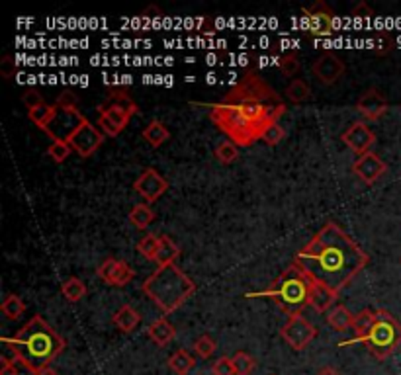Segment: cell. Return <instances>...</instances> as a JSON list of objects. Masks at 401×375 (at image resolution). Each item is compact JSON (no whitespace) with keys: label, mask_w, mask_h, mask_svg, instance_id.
Returning a JSON list of instances; mask_svg holds the SVG:
<instances>
[{"label":"cell","mask_w":401,"mask_h":375,"mask_svg":"<svg viewBox=\"0 0 401 375\" xmlns=\"http://www.w3.org/2000/svg\"><path fill=\"white\" fill-rule=\"evenodd\" d=\"M210 119L237 147H249L270 125L280 121L286 104L255 69H247L233 88L215 104H208Z\"/></svg>","instance_id":"obj_1"},{"label":"cell","mask_w":401,"mask_h":375,"mask_svg":"<svg viewBox=\"0 0 401 375\" xmlns=\"http://www.w3.org/2000/svg\"><path fill=\"white\" fill-rule=\"evenodd\" d=\"M370 256L335 221H327L306 246L296 252L294 264L307 280L341 293L368 266Z\"/></svg>","instance_id":"obj_2"},{"label":"cell","mask_w":401,"mask_h":375,"mask_svg":"<svg viewBox=\"0 0 401 375\" xmlns=\"http://www.w3.org/2000/svg\"><path fill=\"white\" fill-rule=\"evenodd\" d=\"M2 344L6 346V350L14 352L18 358L24 359L36 371H43L65 350L67 340L57 335L55 328L41 315H33L16 335L4 336Z\"/></svg>","instance_id":"obj_3"},{"label":"cell","mask_w":401,"mask_h":375,"mask_svg":"<svg viewBox=\"0 0 401 375\" xmlns=\"http://www.w3.org/2000/svg\"><path fill=\"white\" fill-rule=\"evenodd\" d=\"M141 289L166 317L196 293V283L176 264H165L157 266V270L143 281Z\"/></svg>","instance_id":"obj_4"},{"label":"cell","mask_w":401,"mask_h":375,"mask_svg":"<svg viewBox=\"0 0 401 375\" xmlns=\"http://www.w3.org/2000/svg\"><path fill=\"white\" fill-rule=\"evenodd\" d=\"M247 297H270L288 317H296L309 305V280L298 266L292 264L270 283V288L247 293Z\"/></svg>","instance_id":"obj_5"},{"label":"cell","mask_w":401,"mask_h":375,"mask_svg":"<svg viewBox=\"0 0 401 375\" xmlns=\"http://www.w3.org/2000/svg\"><path fill=\"white\" fill-rule=\"evenodd\" d=\"M362 344L374 358L384 362L401 346V322L390 311L378 309L374 322Z\"/></svg>","instance_id":"obj_6"},{"label":"cell","mask_w":401,"mask_h":375,"mask_svg":"<svg viewBox=\"0 0 401 375\" xmlns=\"http://www.w3.org/2000/svg\"><path fill=\"white\" fill-rule=\"evenodd\" d=\"M137 104L132 100V96L127 92H112L108 98L98 106V125L100 131L108 137H118L119 133L129 125V119L137 114Z\"/></svg>","instance_id":"obj_7"},{"label":"cell","mask_w":401,"mask_h":375,"mask_svg":"<svg viewBox=\"0 0 401 375\" xmlns=\"http://www.w3.org/2000/svg\"><path fill=\"white\" fill-rule=\"evenodd\" d=\"M87 121V117L82 116L79 106L75 104L69 94H63L59 100L53 104V112L41 127V131L48 133L53 141H65L69 143L75 133L79 131L82 124Z\"/></svg>","instance_id":"obj_8"},{"label":"cell","mask_w":401,"mask_h":375,"mask_svg":"<svg viewBox=\"0 0 401 375\" xmlns=\"http://www.w3.org/2000/svg\"><path fill=\"white\" fill-rule=\"evenodd\" d=\"M301 28L309 38H329L337 28V14L327 2H315L311 6L301 8Z\"/></svg>","instance_id":"obj_9"},{"label":"cell","mask_w":401,"mask_h":375,"mask_svg":"<svg viewBox=\"0 0 401 375\" xmlns=\"http://www.w3.org/2000/svg\"><path fill=\"white\" fill-rule=\"evenodd\" d=\"M280 336L292 350L301 352L314 342V338L317 336V328L306 317L296 315V317H288V320L284 322V327L280 328Z\"/></svg>","instance_id":"obj_10"},{"label":"cell","mask_w":401,"mask_h":375,"mask_svg":"<svg viewBox=\"0 0 401 375\" xmlns=\"http://www.w3.org/2000/svg\"><path fill=\"white\" fill-rule=\"evenodd\" d=\"M96 273L104 283H108L112 288H126L135 278L134 268L127 264L126 260H118V258H106L102 264L98 266Z\"/></svg>","instance_id":"obj_11"},{"label":"cell","mask_w":401,"mask_h":375,"mask_svg":"<svg viewBox=\"0 0 401 375\" xmlns=\"http://www.w3.org/2000/svg\"><path fill=\"white\" fill-rule=\"evenodd\" d=\"M311 72H314L315 78H317L321 85L331 86L343 78V75L346 72V67L341 57H337L335 53H329V51H325V53L319 55V57L314 61V65H311Z\"/></svg>","instance_id":"obj_12"},{"label":"cell","mask_w":401,"mask_h":375,"mask_svg":"<svg viewBox=\"0 0 401 375\" xmlns=\"http://www.w3.org/2000/svg\"><path fill=\"white\" fill-rule=\"evenodd\" d=\"M102 143L104 133L95 124H90L88 119L82 124L79 131L69 139V145L73 147V151L79 153V156H82V158H88V156L95 155L96 151L102 147Z\"/></svg>","instance_id":"obj_13"},{"label":"cell","mask_w":401,"mask_h":375,"mask_svg":"<svg viewBox=\"0 0 401 375\" xmlns=\"http://www.w3.org/2000/svg\"><path fill=\"white\" fill-rule=\"evenodd\" d=\"M134 190L141 195V197H145L149 203H155L161 195L166 194L169 182L161 176V172L149 166V168H145V170L137 176V180L134 182Z\"/></svg>","instance_id":"obj_14"},{"label":"cell","mask_w":401,"mask_h":375,"mask_svg":"<svg viewBox=\"0 0 401 375\" xmlns=\"http://www.w3.org/2000/svg\"><path fill=\"white\" fill-rule=\"evenodd\" d=\"M341 139L345 141V145L356 155H366L370 153V147L376 143V133L370 129L364 121H354L348 129H346Z\"/></svg>","instance_id":"obj_15"},{"label":"cell","mask_w":401,"mask_h":375,"mask_svg":"<svg viewBox=\"0 0 401 375\" xmlns=\"http://www.w3.org/2000/svg\"><path fill=\"white\" fill-rule=\"evenodd\" d=\"M387 170V164L376 155V153H366L360 155L353 163V172L356 174V178H360L364 184H376L378 180L382 178Z\"/></svg>","instance_id":"obj_16"},{"label":"cell","mask_w":401,"mask_h":375,"mask_svg":"<svg viewBox=\"0 0 401 375\" xmlns=\"http://www.w3.org/2000/svg\"><path fill=\"white\" fill-rule=\"evenodd\" d=\"M390 108L387 104V98L384 94L376 90V88H368L360 94V98L356 102V112L362 114V116L370 119V121H376L380 117L384 116L385 112Z\"/></svg>","instance_id":"obj_17"},{"label":"cell","mask_w":401,"mask_h":375,"mask_svg":"<svg viewBox=\"0 0 401 375\" xmlns=\"http://www.w3.org/2000/svg\"><path fill=\"white\" fill-rule=\"evenodd\" d=\"M337 299L338 293H335L333 289L321 286V283L309 281V307H314V311L327 312L335 307Z\"/></svg>","instance_id":"obj_18"},{"label":"cell","mask_w":401,"mask_h":375,"mask_svg":"<svg viewBox=\"0 0 401 375\" xmlns=\"http://www.w3.org/2000/svg\"><path fill=\"white\" fill-rule=\"evenodd\" d=\"M112 322H114L116 328L122 330V332H134L135 328H137V325L141 322V315H139L137 309L132 307V305H122L118 311L114 312Z\"/></svg>","instance_id":"obj_19"},{"label":"cell","mask_w":401,"mask_h":375,"mask_svg":"<svg viewBox=\"0 0 401 375\" xmlns=\"http://www.w3.org/2000/svg\"><path fill=\"white\" fill-rule=\"evenodd\" d=\"M374 317H376V311H372V309H362L360 312H356L353 322L354 338L353 340H346V342L343 340V342H338V346H351L353 342H362L366 338V335H368L370 327L374 322Z\"/></svg>","instance_id":"obj_20"},{"label":"cell","mask_w":401,"mask_h":375,"mask_svg":"<svg viewBox=\"0 0 401 375\" xmlns=\"http://www.w3.org/2000/svg\"><path fill=\"white\" fill-rule=\"evenodd\" d=\"M147 336H149L151 340L157 344V346H166V344H171L174 340L176 328L166 320V317H163V319H157L151 322L149 328H147Z\"/></svg>","instance_id":"obj_21"},{"label":"cell","mask_w":401,"mask_h":375,"mask_svg":"<svg viewBox=\"0 0 401 375\" xmlns=\"http://www.w3.org/2000/svg\"><path fill=\"white\" fill-rule=\"evenodd\" d=\"M327 325H329L333 330H337V332H345L346 328H353V322H354V315L348 309H346L345 305H335L333 309L327 311Z\"/></svg>","instance_id":"obj_22"},{"label":"cell","mask_w":401,"mask_h":375,"mask_svg":"<svg viewBox=\"0 0 401 375\" xmlns=\"http://www.w3.org/2000/svg\"><path fill=\"white\" fill-rule=\"evenodd\" d=\"M40 371H36L32 366H28L24 359L18 358L14 352H10L2 358V369L0 375H38Z\"/></svg>","instance_id":"obj_23"},{"label":"cell","mask_w":401,"mask_h":375,"mask_svg":"<svg viewBox=\"0 0 401 375\" xmlns=\"http://www.w3.org/2000/svg\"><path fill=\"white\" fill-rule=\"evenodd\" d=\"M166 366H169V369H173L176 375H188L190 371L196 367V358H194L188 350L178 348V350L174 352L173 356L169 358Z\"/></svg>","instance_id":"obj_24"},{"label":"cell","mask_w":401,"mask_h":375,"mask_svg":"<svg viewBox=\"0 0 401 375\" xmlns=\"http://www.w3.org/2000/svg\"><path fill=\"white\" fill-rule=\"evenodd\" d=\"M143 139L147 141L153 148H159L171 139V131L166 129V125L163 124V121L153 119V121L143 129Z\"/></svg>","instance_id":"obj_25"},{"label":"cell","mask_w":401,"mask_h":375,"mask_svg":"<svg viewBox=\"0 0 401 375\" xmlns=\"http://www.w3.org/2000/svg\"><path fill=\"white\" fill-rule=\"evenodd\" d=\"M129 223L135 227V229H139V231H143V229H147V227L155 221V211L151 210L147 203H137V205H134L132 210H129Z\"/></svg>","instance_id":"obj_26"},{"label":"cell","mask_w":401,"mask_h":375,"mask_svg":"<svg viewBox=\"0 0 401 375\" xmlns=\"http://www.w3.org/2000/svg\"><path fill=\"white\" fill-rule=\"evenodd\" d=\"M178 256H181V246H178L171 237L163 234V237H161V246H159L157 252V260H155L157 266L174 264V260Z\"/></svg>","instance_id":"obj_27"},{"label":"cell","mask_w":401,"mask_h":375,"mask_svg":"<svg viewBox=\"0 0 401 375\" xmlns=\"http://www.w3.org/2000/svg\"><path fill=\"white\" fill-rule=\"evenodd\" d=\"M87 286H85V281L80 280V278H67L63 281V286H61V293L63 297L69 301V303H79L82 297H87Z\"/></svg>","instance_id":"obj_28"},{"label":"cell","mask_w":401,"mask_h":375,"mask_svg":"<svg viewBox=\"0 0 401 375\" xmlns=\"http://www.w3.org/2000/svg\"><path fill=\"white\" fill-rule=\"evenodd\" d=\"M286 98L292 102V104H304L306 100H309V96H311V88L307 85L306 80H301V78H294L290 85L286 86Z\"/></svg>","instance_id":"obj_29"},{"label":"cell","mask_w":401,"mask_h":375,"mask_svg":"<svg viewBox=\"0 0 401 375\" xmlns=\"http://www.w3.org/2000/svg\"><path fill=\"white\" fill-rule=\"evenodd\" d=\"M0 311H2V315L6 319L16 320L26 312V303L22 301V297L16 295V293H9V295L4 297L2 305H0Z\"/></svg>","instance_id":"obj_30"},{"label":"cell","mask_w":401,"mask_h":375,"mask_svg":"<svg viewBox=\"0 0 401 375\" xmlns=\"http://www.w3.org/2000/svg\"><path fill=\"white\" fill-rule=\"evenodd\" d=\"M393 49V38L390 31L385 30H376L372 33V39H370V51L374 55H385L390 53Z\"/></svg>","instance_id":"obj_31"},{"label":"cell","mask_w":401,"mask_h":375,"mask_svg":"<svg viewBox=\"0 0 401 375\" xmlns=\"http://www.w3.org/2000/svg\"><path fill=\"white\" fill-rule=\"evenodd\" d=\"M159 246H161V237L157 234H145L141 241L137 242V252L147 260H157Z\"/></svg>","instance_id":"obj_32"},{"label":"cell","mask_w":401,"mask_h":375,"mask_svg":"<svg viewBox=\"0 0 401 375\" xmlns=\"http://www.w3.org/2000/svg\"><path fill=\"white\" fill-rule=\"evenodd\" d=\"M231 362H233L237 375H251L257 369V359L247 352H237L235 356L231 358Z\"/></svg>","instance_id":"obj_33"},{"label":"cell","mask_w":401,"mask_h":375,"mask_svg":"<svg viewBox=\"0 0 401 375\" xmlns=\"http://www.w3.org/2000/svg\"><path fill=\"white\" fill-rule=\"evenodd\" d=\"M215 348H218V344H215V340H213L210 335L198 336L196 342H194V352H196L198 358H202V359L212 358Z\"/></svg>","instance_id":"obj_34"},{"label":"cell","mask_w":401,"mask_h":375,"mask_svg":"<svg viewBox=\"0 0 401 375\" xmlns=\"http://www.w3.org/2000/svg\"><path fill=\"white\" fill-rule=\"evenodd\" d=\"M237 156H239V147H237L233 141H223L220 147L215 148V158L221 164L235 163Z\"/></svg>","instance_id":"obj_35"},{"label":"cell","mask_w":401,"mask_h":375,"mask_svg":"<svg viewBox=\"0 0 401 375\" xmlns=\"http://www.w3.org/2000/svg\"><path fill=\"white\" fill-rule=\"evenodd\" d=\"M278 69L282 70L286 77H294V75H298L299 70H301V61H299V57L296 53H286L280 57Z\"/></svg>","instance_id":"obj_36"},{"label":"cell","mask_w":401,"mask_h":375,"mask_svg":"<svg viewBox=\"0 0 401 375\" xmlns=\"http://www.w3.org/2000/svg\"><path fill=\"white\" fill-rule=\"evenodd\" d=\"M73 153V147L69 143H65V141H53L51 145L48 147V155L55 161L57 164L65 163Z\"/></svg>","instance_id":"obj_37"},{"label":"cell","mask_w":401,"mask_h":375,"mask_svg":"<svg viewBox=\"0 0 401 375\" xmlns=\"http://www.w3.org/2000/svg\"><path fill=\"white\" fill-rule=\"evenodd\" d=\"M51 112H53V104H43V106H40V108L28 112V117L32 119L33 125H38V127L41 129V127L46 125V121L49 119V116H51Z\"/></svg>","instance_id":"obj_38"},{"label":"cell","mask_w":401,"mask_h":375,"mask_svg":"<svg viewBox=\"0 0 401 375\" xmlns=\"http://www.w3.org/2000/svg\"><path fill=\"white\" fill-rule=\"evenodd\" d=\"M286 137V131H284V127L280 124H274L268 127L267 131H264V135H262V143H267L268 147H276L280 141Z\"/></svg>","instance_id":"obj_39"},{"label":"cell","mask_w":401,"mask_h":375,"mask_svg":"<svg viewBox=\"0 0 401 375\" xmlns=\"http://www.w3.org/2000/svg\"><path fill=\"white\" fill-rule=\"evenodd\" d=\"M212 375H237L231 358H228V356H221L220 359H215L212 366Z\"/></svg>","instance_id":"obj_40"},{"label":"cell","mask_w":401,"mask_h":375,"mask_svg":"<svg viewBox=\"0 0 401 375\" xmlns=\"http://www.w3.org/2000/svg\"><path fill=\"white\" fill-rule=\"evenodd\" d=\"M22 102H24V106L28 108V112H32V109L40 108V106L46 104L43 98H41V94L38 92V90H33V88H30V90H26V92L22 94Z\"/></svg>","instance_id":"obj_41"},{"label":"cell","mask_w":401,"mask_h":375,"mask_svg":"<svg viewBox=\"0 0 401 375\" xmlns=\"http://www.w3.org/2000/svg\"><path fill=\"white\" fill-rule=\"evenodd\" d=\"M351 16L353 18H356V20H370L372 16H374V10L370 8L368 2H364V0H360L356 6L353 8V12H351Z\"/></svg>","instance_id":"obj_42"},{"label":"cell","mask_w":401,"mask_h":375,"mask_svg":"<svg viewBox=\"0 0 401 375\" xmlns=\"http://www.w3.org/2000/svg\"><path fill=\"white\" fill-rule=\"evenodd\" d=\"M0 75L6 78V80H10V78L16 75V62H14V59H12L10 55H6V57L0 61Z\"/></svg>","instance_id":"obj_43"},{"label":"cell","mask_w":401,"mask_h":375,"mask_svg":"<svg viewBox=\"0 0 401 375\" xmlns=\"http://www.w3.org/2000/svg\"><path fill=\"white\" fill-rule=\"evenodd\" d=\"M317 375H343L338 369H335V367H331V366H325V367H321L319 371H317Z\"/></svg>","instance_id":"obj_44"},{"label":"cell","mask_w":401,"mask_h":375,"mask_svg":"<svg viewBox=\"0 0 401 375\" xmlns=\"http://www.w3.org/2000/svg\"><path fill=\"white\" fill-rule=\"evenodd\" d=\"M38 375H59V374H57L53 367H48V369H43V371H40Z\"/></svg>","instance_id":"obj_45"}]
</instances>
